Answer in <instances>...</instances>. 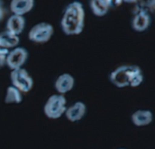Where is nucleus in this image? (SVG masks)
Returning a JSON list of instances; mask_svg holds the SVG:
<instances>
[{"instance_id":"f257e3e1","label":"nucleus","mask_w":155,"mask_h":149,"mask_svg":"<svg viewBox=\"0 0 155 149\" xmlns=\"http://www.w3.org/2000/svg\"><path fill=\"white\" fill-rule=\"evenodd\" d=\"M84 9L83 5L78 2L69 4L64 13L61 27L67 36H75L83 32L84 27Z\"/></svg>"},{"instance_id":"f03ea898","label":"nucleus","mask_w":155,"mask_h":149,"mask_svg":"<svg viewBox=\"0 0 155 149\" xmlns=\"http://www.w3.org/2000/svg\"><path fill=\"white\" fill-rule=\"evenodd\" d=\"M110 81L117 87H136L143 81V74L140 66L127 65L117 67L110 74Z\"/></svg>"},{"instance_id":"7ed1b4c3","label":"nucleus","mask_w":155,"mask_h":149,"mask_svg":"<svg viewBox=\"0 0 155 149\" xmlns=\"http://www.w3.org/2000/svg\"><path fill=\"white\" fill-rule=\"evenodd\" d=\"M66 99L64 95H52L44 107L45 115L51 119L61 117L66 111Z\"/></svg>"},{"instance_id":"20e7f679","label":"nucleus","mask_w":155,"mask_h":149,"mask_svg":"<svg viewBox=\"0 0 155 149\" xmlns=\"http://www.w3.org/2000/svg\"><path fill=\"white\" fill-rule=\"evenodd\" d=\"M10 78L13 86L21 93H28L34 86V80L32 76L24 68L12 70Z\"/></svg>"},{"instance_id":"39448f33","label":"nucleus","mask_w":155,"mask_h":149,"mask_svg":"<svg viewBox=\"0 0 155 149\" xmlns=\"http://www.w3.org/2000/svg\"><path fill=\"white\" fill-rule=\"evenodd\" d=\"M54 35V27L51 24L42 22L35 25L28 33V38L35 43H45Z\"/></svg>"},{"instance_id":"423d86ee","label":"nucleus","mask_w":155,"mask_h":149,"mask_svg":"<svg viewBox=\"0 0 155 149\" xmlns=\"http://www.w3.org/2000/svg\"><path fill=\"white\" fill-rule=\"evenodd\" d=\"M28 58V52L24 47H15L6 56L5 64L11 70L22 68Z\"/></svg>"},{"instance_id":"0eeeda50","label":"nucleus","mask_w":155,"mask_h":149,"mask_svg":"<svg viewBox=\"0 0 155 149\" xmlns=\"http://www.w3.org/2000/svg\"><path fill=\"white\" fill-rule=\"evenodd\" d=\"M74 86V78L70 74H62L57 77L54 83V87L59 93V95H64L68 93L73 89Z\"/></svg>"},{"instance_id":"6e6552de","label":"nucleus","mask_w":155,"mask_h":149,"mask_svg":"<svg viewBox=\"0 0 155 149\" xmlns=\"http://www.w3.org/2000/svg\"><path fill=\"white\" fill-rule=\"evenodd\" d=\"M151 25L150 14L145 10H140L134 17L132 21L133 28L137 32H143L146 30Z\"/></svg>"},{"instance_id":"1a4fd4ad","label":"nucleus","mask_w":155,"mask_h":149,"mask_svg":"<svg viewBox=\"0 0 155 149\" xmlns=\"http://www.w3.org/2000/svg\"><path fill=\"white\" fill-rule=\"evenodd\" d=\"M86 113V107L83 102H76L73 106L66 108L65 117L71 122L80 121Z\"/></svg>"},{"instance_id":"9d476101","label":"nucleus","mask_w":155,"mask_h":149,"mask_svg":"<svg viewBox=\"0 0 155 149\" xmlns=\"http://www.w3.org/2000/svg\"><path fill=\"white\" fill-rule=\"evenodd\" d=\"M34 5V0H12L10 3V10L14 15L23 16V15L33 9Z\"/></svg>"},{"instance_id":"9b49d317","label":"nucleus","mask_w":155,"mask_h":149,"mask_svg":"<svg viewBox=\"0 0 155 149\" xmlns=\"http://www.w3.org/2000/svg\"><path fill=\"white\" fill-rule=\"evenodd\" d=\"M25 19L24 16L13 15L7 20L6 31L18 36V35H20L25 29Z\"/></svg>"},{"instance_id":"f8f14e48","label":"nucleus","mask_w":155,"mask_h":149,"mask_svg":"<svg viewBox=\"0 0 155 149\" xmlns=\"http://www.w3.org/2000/svg\"><path fill=\"white\" fill-rule=\"evenodd\" d=\"M132 121L136 127L148 126L153 121V114L150 110H137L132 115Z\"/></svg>"},{"instance_id":"ddd939ff","label":"nucleus","mask_w":155,"mask_h":149,"mask_svg":"<svg viewBox=\"0 0 155 149\" xmlns=\"http://www.w3.org/2000/svg\"><path fill=\"white\" fill-rule=\"evenodd\" d=\"M111 0H92L90 1V7L96 16L105 15L112 6Z\"/></svg>"},{"instance_id":"4468645a","label":"nucleus","mask_w":155,"mask_h":149,"mask_svg":"<svg viewBox=\"0 0 155 149\" xmlns=\"http://www.w3.org/2000/svg\"><path fill=\"white\" fill-rule=\"evenodd\" d=\"M19 37L11 34L8 31H4L0 33V47L4 49L13 48L19 44Z\"/></svg>"},{"instance_id":"2eb2a0df","label":"nucleus","mask_w":155,"mask_h":149,"mask_svg":"<svg viewBox=\"0 0 155 149\" xmlns=\"http://www.w3.org/2000/svg\"><path fill=\"white\" fill-rule=\"evenodd\" d=\"M23 100L22 93L17 90L15 87L8 86L6 89V95L5 98V102L6 104H19Z\"/></svg>"},{"instance_id":"dca6fc26","label":"nucleus","mask_w":155,"mask_h":149,"mask_svg":"<svg viewBox=\"0 0 155 149\" xmlns=\"http://www.w3.org/2000/svg\"><path fill=\"white\" fill-rule=\"evenodd\" d=\"M8 53H9L8 49H4L0 47V68L5 65V60H6V56Z\"/></svg>"},{"instance_id":"f3484780","label":"nucleus","mask_w":155,"mask_h":149,"mask_svg":"<svg viewBox=\"0 0 155 149\" xmlns=\"http://www.w3.org/2000/svg\"><path fill=\"white\" fill-rule=\"evenodd\" d=\"M4 15H5V13H4V7L2 5V3L0 2V22L4 18Z\"/></svg>"},{"instance_id":"a211bd4d","label":"nucleus","mask_w":155,"mask_h":149,"mask_svg":"<svg viewBox=\"0 0 155 149\" xmlns=\"http://www.w3.org/2000/svg\"><path fill=\"white\" fill-rule=\"evenodd\" d=\"M122 149H123V148H122Z\"/></svg>"}]
</instances>
